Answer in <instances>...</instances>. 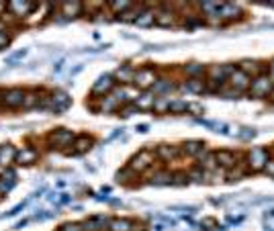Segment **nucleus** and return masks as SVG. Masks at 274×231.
I'll use <instances>...</instances> for the list:
<instances>
[{
    "label": "nucleus",
    "mask_w": 274,
    "mask_h": 231,
    "mask_svg": "<svg viewBox=\"0 0 274 231\" xmlns=\"http://www.w3.org/2000/svg\"><path fill=\"white\" fill-rule=\"evenodd\" d=\"M191 180H189V172L187 170H178V172H172V184L174 186H187Z\"/></svg>",
    "instance_id": "nucleus-34"
},
{
    "label": "nucleus",
    "mask_w": 274,
    "mask_h": 231,
    "mask_svg": "<svg viewBox=\"0 0 274 231\" xmlns=\"http://www.w3.org/2000/svg\"><path fill=\"white\" fill-rule=\"evenodd\" d=\"M74 133L72 131H68V129H57L55 133H53V137H51V143L55 145V147H59V149H66L68 145H72L74 143Z\"/></svg>",
    "instance_id": "nucleus-10"
},
{
    "label": "nucleus",
    "mask_w": 274,
    "mask_h": 231,
    "mask_svg": "<svg viewBox=\"0 0 274 231\" xmlns=\"http://www.w3.org/2000/svg\"><path fill=\"white\" fill-rule=\"evenodd\" d=\"M213 153H215V162H217V166L221 170H231V168L237 166V162H239V158L231 149H217V151H213Z\"/></svg>",
    "instance_id": "nucleus-7"
},
{
    "label": "nucleus",
    "mask_w": 274,
    "mask_h": 231,
    "mask_svg": "<svg viewBox=\"0 0 274 231\" xmlns=\"http://www.w3.org/2000/svg\"><path fill=\"white\" fill-rule=\"evenodd\" d=\"M109 221H111V219L97 215V217H93V219L84 221L82 229H84V231H105V229H109Z\"/></svg>",
    "instance_id": "nucleus-14"
},
{
    "label": "nucleus",
    "mask_w": 274,
    "mask_h": 231,
    "mask_svg": "<svg viewBox=\"0 0 274 231\" xmlns=\"http://www.w3.org/2000/svg\"><path fill=\"white\" fill-rule=\"evenodd\" d=\"M59 231H84V229H82V225H80V223H66Z\"/></svg>",
    "instance_id": "nucleus-39"
},
{
    "label": "nucleus",
    "mask_w": 274,
    "mask_h": 231,
    "mask_svg": "<svg viewBox=\"0 0 274 231\" xmlns=\"http://www.w3.org/2000/svg\"><path fill=\"white\" fill-rule=\"evenodd\" d=\"M133 229H135V223L125 217H115L109 221V231H133Z\"/></svg>",
    "instance_id": "nucleus-17"
},
{
    "label": "nucleus",
    "mask_w": 274,
    "mask_h": 231,
    "mask_svg": "<svg viewBox=\"0 0 274 231\" xmlns=\"http://www.w3.org/2000/svg\"><path fill=\"white\" fill-rule=\"evenodd\" d=\"M197 5H199V11H201L205 17H217L219 7H221V3H211V0H205V3H197Z\"/></svg>",
    "instance_id": "nucleus-26"
},
{
    "label": "nucleus",
    "mask_w": 274,
    "mask_h": 231,
    "mask_svg": "<svg viewBox=\"0 0 274 231\" xmlns=\"http://www.w3.org/2000/svg\"><path fill=\"white\" fill-rule=\"evenodd\" d=\"M117 84H115V78L111 76V74H105V76H101L97 82H95V86H93V96H109L111 92H113V88H115Z\"/></svg>",
    "instance_id": "nucleus-8"
},
{
    "label": "nucleus",
    "mask_w": 274,
    "mask_h": 231,
    "mask_svg": "<svg viewBox=\"0 0 274 231\" xmlns=\"http://www.w3.org/2000/svg\"><path fill=\"white\" fill-rule=\"evenodd\" d=\"M174 90H176V86H174V82L168 80V78H158L156 84L151 86V92H154L156 96H166L168 92H174Z\"/></svg>",
    "instance_id": "nucleus-16"
},
{
    "label": "nucleus",
    "mask_w": 274,
    "mask_h": 231,
    "mask_svg": "<svg viewBox=\"0 0 274 231\" xmlns=\"http://www.w3.org/2000/svg\"><path fill=\"white\" fill-rule=\"evenodd\" d=\"M268 76H270V80L274 82V59H270V63H268V72H266Z\"/></svg>",
    "instance_id": "nucleus-42"
},
{
    "label": "nucleus",
    "mask_w": 274,
    "mask_h": 231,
    "mask_svg": "<svg viewBox=\"0 0 274 231\" xmlns=\"http://www.w3.org/2000/svg\"><path fill=\"white\" fill-rule=\"evenodd\" d=\"M15 160L19 164H23V166H29V164H35L37 162V151H33V149H21V151H17Z\"/></svg>",
    "instance_id": "nucleus-25"
},
{
    "label": "nucleus",
    "mask_w": 274,
    "mask_h": 231,
    "mask_svg": "<svg viewBox=\"0 0 274 231\" xmlns=\"http://www.w3.org/2000/svg\"><path fill=\"white\" fill-rule=\"evenodd\" d=\"M35 219H37V221H45V219H49V213H47V211H41V213L35 215Z\"/></svg>",
    "instance_id": "nucleus-45"
},
{
    "label": "nucleus",
    "mask_w": 274,
    "mask_h": 231,
    "mask_svg": "<svg viewBox=\"0 0 274 231\" xmlns=\"http://www.w3.org/2000/svg\"><path fill=\"white\" fill-rule=\"evenodd\" d=\"M11 43V35L9 33H0V49H5Z\"/></svg>",
    "instance_id": "nucleus-40"
},
{
    "label": "nucleus",
    "mask_w": 274,
    "mask_h": 231,
    "mask_svg": "<svg viewBox=\"0 0 274 231\" xmlns=\"http://www.w3.org/2000/svg\"><path fill=\"white\" fill-rule=\"evenodd\" d=\"M27 205H29V203H27V201H25V203H21V205H17V207H15V209H13V211H11V213H9V215H17V213H19V211H23V209H25V207H27Z\"/></svg>",
    "instance_id": "nucleus-44"
},
{
    "label": "nucleus",
    "mask_w": 274,
    "mask_h": 231,
    "mask_svg": "<svg viewBox=\"0 0 274 231\" xmlns=\"http://www.w3.org/2000/svg\"><path fill=\"white\" fill-rule=\"evenodd\" d=\"M243 17H246V13L235 3H221L219 13H217V19L221 21H241Z\"/></svg>",
    "instance_id": "nucleus-6"
},
{
    "label": "nucleus",
    "mask_w": 274,
    "mask_h": 231,
    "mask_svg": "<svg viewBox=\"0 0 274 231\" xmlns=\"http://www.w3.org/2000/svg\"><path fill=\"white\" fill-rule=\"evenodd\" d=\"M53 105H51V109L55 111V113H62V111H66L68 107H70V96L64 92V90H55V94H53Z\"/></svg>",
    "instance_id": "nucleus-15"
},
{
    "label": "nucleus",
    "mask_w": 274,
    "mask_h": 231,
    "mask_svg": "<svg viewBox=\"0 0 274 231\" xmlns=\"http://www.w3.org/2000/svg\"><path fill=\"white\" fill-rule=\"evenodd\" d=\"M119 107H123V105H119V103H117V98H115L113 94H109V96H103V98H101V111H105V113L119 111Z\"/></svg>",
    "instance_id": "nucleus-29"
},
{
    "label": "nucleus",
    "mask_w": 274,
    "mask_h": 231,
    "mask_svg": "<svg viewBox=\"0 0 274 231\" xmlns=\"http://www.w3.org/2000/svg\"><path fill=\"white\" fill-rule=\"evenodd\" d=\"M3 101H5V105H9V107H19V105H23V101H25V92H23L21 88H13V90L5 92Z\"/></svg>",
    "instance_id": "nucleus-19"
},
{
    "label": "nucleus",
    "mask_w": 274,
    "mask_h": 231,
    "mask_svg": "<svg viewBox=\"0 0 274 231\" xmlns=\"http://www.w3.org/2000/svg\"><path fill=\"white\" fill-rule=\"evenodd\" d=\"M107 5H109V11H113L117 17H121L123 13H127L129 9L135 7V3H131V0H111Z\"/></svg>",
    "instance_id": "nucleus-21"
},
{
    "label": "nucleus",
    "mask_w": 274,
    "mask_h": 231,
    "mask_svg": "<svg viewBox=\"0 0 274 231\" xmlns=\"http://www.w3.org/2000/svg\"><path fill=\"white\" fill-rule=\"evenodd\" d=\"M82 9H84V5L78 3V0H74V3H62V11H64V15H66L68 19L80 17V15H82Z\"/></svg>",
    "instance_id": "nucleus-24"
},
{
    "label": "nucleus",
    "mask_w": 274,
    "mask_h": 231,
    "mask_svg": "<svg viewBox=\"0 0 274 231\" xmlns=\"http://www.w3.org/2000/svg\"><path fill=\"white\" fill-rule=\"evenodd\" d=\"M149 182L154 186H168V184H172V172L170 170H158V172L151 174Z\"/></svg>",
    "instance_id": "nucleus-23"
},
{
    "label": "nucleus",
    "mask_w": 274,
    "mask_h": 231,
    "mask_svg": "<svg viewBox=\"0 0 274 231\" xmlns=\"http://www.w3.org/2000/svg\"><path fill=\"white\" fill-rule=\"evenodd\" d=\"M268 151H270V158H274V145H272V147H270Z\"/></svg>",
    "instance_id": "nucleus-46"
},
{
    "label": "nucleus",
    "mask_w": 274,
    "mask_h": 231,
    "mask_svg": "<svg viewBox=\"0 0 274 231\" xmlns=\"http://www.w3.org/2000/svg\"><path fill=\"white\" fill-rule=\"evenodd\" d=\"M15 156H17V153H15V149H13L11 145L0 147V162H11Z\"/></svg>",
    "instance_id": "nucleus-37"
},
{
    "label": "nucleus",
    "mask_w": 274,
    "mask_h": 231,
    "mask_svg": "<svg viewBox=\"0 0 274 231\" xmlns=\"http://www.w3.org/2000/svg\"><path fill=\"white\" fill-rule=\"evenodd\" d=\"M115 78V84H121V86H129L133 84V78H135V70L131 65H121V68L113 74Z\"/></svg>",
    "instance_id": "nucleus-11"
},
{
    "label": "nucleus",
    "mask_w": 274,
    "mask_h": 231,
    "mask_svg": "<svg viewBox=\"0 0 274 231\" xmlns=\"http://www.w3.org/2000/svg\"><path fill=\"white\" fill-rule=\"evenodd\" d=\"M185 90H189L191 94H203L207 92V82L205 78H189L185 82Z\"/></svg>",
    "instance_id": "nucleus-22"
},
{
    "label": "nucleus",
    "mask_w": 274,
    "mask_h": 231,
    "mask_svg": "<svg viewBox=\"0 0 274 231\" xmlns=\"http://www.w3.org/2000/svg\"><path fill=\"white\" fill-rule=\"evenodd\" d=\"M189 105L187 101H172L170 103V115H185L189 113Z\"/></svg>",
    "instance_id": "nucleus-33"
},
{
    "label": "nucleus",
    "mask_w": 274,
    "mask_h": 231,
    "mask_svg": "<svg viewBox=\"0 0 274 231\" xmlns=\"http://www.w3.org/2000/svg\"><path fill=\"white\" fill-rule=\"evenodd\" d=\"M156 23L162 25V27H170V25H172V15H170V17H168V15H158V17H156Z\"/></svg>",
    "instance_id": "nucleus-38"
},
{
    "label": "nucleus",
    "mask_w": 274,
    "mask_h": 231,
    "mask_svg": "<svg viewBox=\"0 0 274 231\" xmlns=\"http://www.w3.org/2000/svg\"><path fill=\"white\" fill-rule=\"evenodd\" d=\"M272 92H274V82L270 80V76L268 74H258V76L252 78L246 96L256 98V101H264V98L272 96Z\"/></svg>",
    "instance_id": "nucleus-3"
},
{
    "label": "nucleus",
    "mask_w": 274,
    "mask_h": 231,
    "mask_svg": "<svg viewBox=\"0 0 274 231\" xmlns=\"http://www.w3.org/2000/svg\"><path fill=\"white\" fill-rule=\"evenodd\" d=\"M264 174H268L270 178H274V158H270V162H268V166L264 168Z\"/></svg>",
    "instance_id": "nucleus-41"
},
{
    "label": "nucleus",
    "mask_w": 274,
    "mask_h": 231,
    "mask_svg": "<svg viewBox=\"0 0 274 231\" xmlns=\"http://www.w3.org/2000/svg\"><path fill=\"white\" fill-rule=\"evenodd\" d=\"M256 137V129H250V127H243L241 131H239V139L241 141H252Z\"/></svg>",
    "instance_id": "nucleus-36"
},
{
    "label": "nucleus",
    "mask_w": 274,
    "mask_h": 231,
    "mask_svg": "<svg viewBox=\"0 0 274 231\" xmlns=\"http://www.w3.org/2000/svg\"><path fill=\"white\" fill-rule=\"evenodd\" d=\"M154 156H156V158H160V160H164V162H170V160L178 158V156H180V151H178V147H174V145L162 143V145H158V147H156V153H154Z\"/></svg>",
    "instance_id": "nucleus-18"
},
{
    "label": "nucleus",
    "mask_w": 274,
    "mask_h": 231,
    "mask_svg": "<svg viewBox=\"0 0 274 231\" xmlns=\"http://www.w3.org/2000/svg\"><path fill=\"white\" fill-rule=\"evenodd\" d=\"M93 143H95V141H93V137L80 135V137H76V139H74V143H72V145H74V151H76V153H84V151H88L90 147H93Z\"/></svg>",
    "instance_id": "nucleus-27"
},
{
    "label": "nucleus",
    "mask_w": 274,
    "mask_h": 231,
    "mask_svg": "<svg viewBox=\"0 0 274 231\" xmlns=\"http://www.w3.org/2000/svg\"><path fill=\"white\" fill-rule=\"evenodd\" d=\"M135 23H137L139 27H151V25L156 23V15L151 13L149 9H143V13L139 15V19H137Z\"/></svg>",
    "instance_id": "nucleus-32"
},
{
    "label": "nucleus",
    "mask_w": 274,
    "mask_h": 231,
    "mask_svg": "<svg viewBox=\"0 0 274 231\" xmlns=\"http://www.w3.org/2000/svg\"><path fill=\"white\" fill-rule=\"evenodd\" d=\"M185 72H187V76L189 78H203L205 74H207V68H205V65L203 63H187L185 65Z\"/></svg>",
    "instance_id": "nucleus-28"
},
{
    "label": "nucleus",
    "mask_w": 274,
    "mask_h": 231,
    "mask_svg": "<svg viewBox=\"0 0 274 231\" xmlns=\"http://www.w3.org/2000/svg\"><path fill=\"white\" fill-rule=\"evenodd\" d=\"M207 178H209V172H207V170H203L201 166H195L193 170H189V180H191V182H199V184H203Z\"/></svg>",
    "instance_id": "nucleus-31"
},
{
    "label": "nucleus",
    "mask_w": 274,
    "mask_h": 231,
    "mask_svg": "<svg viewBox=\"0 0 274 231\" xmlns=\"http://www.w3.org/2000/svg\"><path fill=\"white\" fill-rule=\"evenodd\" d=\"M21 57H25V51H17L15 55H11V57H9V63H13V61H17V59H21Z\"/></svg>",
    "instance_id": "nucleus-43"
},
{
    "label": "nucleus",
    "mask_w": 274,
    "mask_h": 231,
    "mask_svg": "<svg viewBox=\"0 0 274 231\" xmlns=\"http://www.w3.org/2000/svg\"><path fill=\"white\" fill-rule=\"evenodd\" d=\"M237 63H221V65H211L207 70V92H213V94H219L223 86H227V80H229V74L235 70Z\"/></svg>",
    "instance_id": "nucleus-1"
},
{
    "label": "nucleus",
    "mask_w": 274,
    "mask_h": 231,
    "mask_svg": "<svg viewBox=\"0 0 274 231\" xmlns=\"http://www.w3.org/2000/svg\"><path fill=\"white\" fill-rule=\"evenodd\" d=\"M219 94H221L223 98H241V96H243L241 92H237V90H235V88H231L229 84H227V86H223Z\"/></svg>",
    "instance_id": "nucleus-35"
},
{
    "label": "nucleus",
    "mask_w": 274,
    "mask_h": 231,
    "mask_svg": "<svg viewBox=\"0 0 274 231\" xmlns=\"http://www.w3.org/2000/svg\"><path fill=\"white\" fill-rule=\"evenodd\" d=\"M154 153L151 151H139L133 160H131V164H129V168L133 170V172H141V170H145V168H151V164H154Z\"/></svg>",
    "instance_id": "nucleus-9"
},
{
    "label": "nucleus",
    "mask_w": 274,
    "mask_h": 231,
    "mask_svg": "<svg viewBox=\"0 0 274 231\" xmlns=\"http://www.w3.org/2000/svg\"><path fill=\"white\" fill-rule=\"evenodd\" d=\"M243 162H246V168L250 174H260L268 166L270 151H268V147H252L243 153Z\"/></svg>",
    "instance_id": "nucleus-2"
},
{
    "label": "nucleus",
    "mask_w": 274,
    "mask_h": 231,
    "mask_svg": "<svg viewBox=\"0 0 274 231\" xmlns=\"http://www.w3.org/2000/svg\"><path fill=\"white\" fill-rule=\"evenodd\" d=\"M9 9L13 13H17L19 17H27L29 13H33L37 9V3H29V0H13V3H9Z\"/></svg>",
    "instance_id": "nucleus-12"
},
{
    "label": "nucleus",
    "mask_w": 274,
    "mask_h": 231,
    "mask_svg": "<svg viewBox=\"0 0 274 231\" xmlns=\"http://www.w3.org/2000/svg\"><path fill=\"white\" fill-rule=\"evenodd\" d=\"M154 101H156V94L151 90H141L137 101L133 103L137 107V111H151V107H154Z\"/></svg>",
    "instance_id": "nucleus-13"
},
{
    "label": "nucleus",
    "mask_w": 274,
    "mask_h": 231,
    "mask_svg": "<svg viewBox=\"0 0 274 231\" xmlns=\"http://www.w3.org/2000/svg\"><path fill=\"white\" fill-rule=\"evenodd\" d=\"M182 153L185 156H191V158H199L207 147H205V143L203 141H187V143H182Z\"/></svg>",
    "instance_id": "nucleus-20"
},
{
    "label": "nucleus",
    "mask_w": 274,
    "mask_h": 231,
    "mask_svg": "<svg viewBox=\"0 0 274 231\" xmlns=\"http://www.w3.org/2000/svg\"><path fill=\"white\" fill-rule=\"evenodd\" d=\"M250 82H252V76H248L246 72H241V70L237 68V65H235V70L229 74V80H227V84H229L231 88H235L237 92H241V94H246V92H248Z\"/></svg>",
    "instance_id": "nucleus-5"
},
{
    "label": "nucleus",
    "mask_w": 274,
    "mask_h": 231,
    "mask_svg": "<svg viewBox=\"0 0 274 231\" xmlns=\"http://www.w3.org/2000/svg\"><path fill=\"white\" fill-rule=\"evenodd\" d=\"M156 80H158L156 70H151V68H139V70H135L133 84H135L137 90H151V86L156 84Z\"/></svg>",
    "instance_id": "nucleus-4"
},
{
    "label": "nucleus",
    "mask_w": 274,
    "mask_h": 231,
    "mask_svg": "<svg viewBox=\"0 0 274 231\" xmlns=\"http://www.w3.org/2000/svg\"><path fill=\"white\" fill-rule=\"evenodd\" d=\"M151 111H154V115H166V113H170V101H166L164 96H158L156 101H154Z\"/></svg>",
    "instance_id": "nucleus-30"
}]
</instances>
